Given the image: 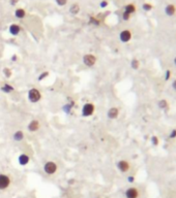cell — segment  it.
I'll list each match as a JSON object with an SVG mask.
<instances>
[{
  "instance_id": "cell-1",
  "label": "cell",
  "mask_w": 176,
  "mask_h": 198,
  "mask_svg": "<svg viewBox=\"0 0 176 198\" xmlns=\"http://www.w3.org/2000/svg\"><path fill=\"white\" fill-rule=\"evenodd\" d=\"M27 98L31 103H38L42 99V93L38 88H31L28 91Z\"/></svg>"
},
{
  "instance_id": "cell-2",
  "label": "cell",
  "mask_w": 176,
  "mask_h": 198,
  "mask_svg": "<svg viewBox=\"0 0 176 198\" xmlns=\"http://www.w3.org/2000/svg\"><path fill=\"white\" fill-rule=\"evenodd\" d=\"M94 111H95V105L93 104L92 102H87L82 107L81 113L83 117L88 118V117H91V116L94 113Z\"/></svg>"
},
{
  "instance_id": "cell-3",
  "label": "cell",
  "mask_w": 176,
  "mask_h": 198,
  "mask_svg": "<svg viewBox=\"0 0 176 198\" xmlns=\"http://www.w3.org/2000/svg\"><path fill=\"white\" fill-rule=\"evenodd\" d=\"M57 169H58V166L54 161H47L46 163L44 164V171L45 173L48 174V175L55 174Z\"/></svg>"
},
{
  "instance_id": "cell-4",
  "label": "cell",
  "mask_w": 176,
  "mask_h": 198,
  "mask_svg": "<svg viewBox=\"0 0 176 198\" xmlns=\"http://www.w3.org/2000/svg\"><path fill=\"white\" fill-rule=\"evenodd\" d=\"M133 38V32L131 29H123L119 33V40L122 44H128L132 40Z\"/></svg>"
},
{
  "instance_id": "cell-5",
  "label": "cell",
  "mask_w": 176,
  "mask_h": 198,
  "mask_svg": "<svg viewBox=\"0 0 176 198\" xmlns=\"http://www.w3.org/2000/svg\"><path fill=\"white\" fill-rule=\"evenodd\" d=\"M11 176L5 173H0V191L6 190L11 186Z\"/></svg>"
},
{
  "instance_id": "cell-6",
  "label": "cell",
  "mask_w": 176,
  "mask_h": 198,
  "mask_svg": "<svg viewBox=\"0 0 176 198\" xmlns=\"http://www.w3.org/2000/svg\"><path fill=\"white\" fill-rule=\"evenodd\" d=\"M97 61V56L93 54H85L83 56V63L87 67H92L93 65H95Z\"/></svg>"
},
{
  "instance_id": "cell-7",
  "label": "cell",
  "mask_w": 176,
  "mask_h": 198,
  "mask_svg": "<svg viewBox=\"0 0 176 198\" xmlns=\"http://www.w3.org/2000/svg\"><path fill=\"white\" fill-rule=\"evenodd\" d=\"M116 167L120 172L126 173V172H128V170L131 169V163H130V161H128V160H124V159L119 160V161L116 163Z\"/></svg>"
},
{
  "instance_id": "cell-8",
  "label": "cell",
  "mask_w": 176,
  "mask_h": 198,
  "mask_svg": "<svg viewBox=\"0 0 176 198\" xmlns=\"http://www.w3.org/2000/svg\"><path fill=\"white\" fill-rule=\"evenodd\" d=\"M126 198H139L140 197V191L136 187H130L124 192Z\"/></svg>"
},
{
  "instance_id": "cell-9",
  "label": "cell",
  "mask_w": 176,
  "mask_h": 198,
  "mask_svg": "<svg viewBox=\"0 0 176 198\" xmlns=\"http://www.w3.org/2000/svg\"><path fill=\"white\" fill-rule=\"evenodd\" d=\"M9 34L13 35V36H18V35H19L21 32H22V27H21L19 24L13 23V24L9 25Z\"/></svg>"
},
{
  "instance_id": "cell-10",
  "label": "cell",
  "mask_w": 176,
  "mask_h": 198,
  "mask_svg": "<svg viewBox=\"0 0 176 198\" xmlns=\"http://www.w3.org/2000/svg\"><path fill=\"white\" fill-rule=\"evenodd\" d=\"M164 13L167 17H174L176 15V5L173 3H168L164 8Z\"/></svg>"
},
{
  "instance_id": "cell-11",
  "label": "cell",
  "mask_w": 176,
  "mask_h": 198,
  "mask_svg": "<svg viewBox=\"0 0 176 198\" xmlns=\"http://www.w3.org/2000/svg\"><path fill=\"white\" fill-rule=\"evenodd\" d=\"M40 128V123L38 120H31L30 122H29L28 126H27V130L31 133L38 131Z\"/></svg>"
},
{
  "instance_id": "cell-12",
  "label": "cell",
  "mask_w": 176,
  "mask_h": 198,
  "mask_svg": "<svg viewBox=\"0 0 176 198\" xmlns=\"http://www.w3.org/2000/svg\"><path fill=\"white\" fill-rule=\"evenodd\" d=\"M29 162H30V157H29L28 154L23 153V154L19 155V157H18V163L20 164L21 166H26L27 164H29Z\"/></svg>"
},
{
  "instance_id": "cell-13",
  "label": "cell",
  "mask_w": 176,
  "mask_h": 198,
  "mask_svg": "<svg viewBox=\"0 0 176 198\" xmlns=\"http://www.w3.org/2000/svg\"><path fill=\"white\" fill-rule=\"evenodd\" d=\"M119 109H117V107L113 106L111 107V109H108V111H107V116H108V118L110 119V120H115V119H117L119 116Z\"/></svg>"
},
{
  "instance_id": "cell-14",
  "label": "cell",
  "mask_w": 176,
  "mask_h": 198,
  "mask_svg": "<svg viewBox=\"0 0 176 198\" xmlns=\"http://www.w3.org/2000/svg\"><path fill=\"white\" fill-rule=\"evenodd\" d=\"M123 11H126V13H128L133 16L137 11L136 4H135V3H128V4H126L123 6Z\"/></svg>"
},
{
  "instance_id": "cell-15",
  "label": "cell",
  "mask_w": 176,
  "mask_h": 198,
  "mask_svg": "<svg viewBox=\"0 0 176 198\" xmlns=\"http://www.w3.org/2000/svg\"><path fill=\"white\" fill-rule=\"evenodd\" d=\"M26 16H27V11H25L23 7H18V8H16V11H15V17L17 18V19L22 20V19H24Z\"/></svg>"
},
{
  "instance_id": "cell-16",
  "label": "cell",
  "mask_w": 176,
  "mask_h": 198,
  "mask_svg": "<svg viewBox=\"0 0 176 198\" xmlns=\"http://www.w3.org/2000/svg\"><path fill=\"white\" fill-rule=\"evenodd\" d=\"M70 13L73 16H76L78 15V13H80V11H81V7H80V4L79 3H73V4L70 6Z\"/></svg>"
},
{
  "instance_id": "cell-17",
  "label": "cell",
  "mask_w": 176,
  "mask_h": 198,
  "mask_svg": "<svg viewBox=\"0 0 176 198\" xmlns=\"http://www.w3.org/2000/svg\"><path fill=\"white\" fill-rule=\"evenodd\" d=\"M0 90H1L3 93L11 94L15 91V87L11 86V85H9V84H3V85L1 86V88H0Z\"/></svg>"
},
{
  "instance_id": "cell-18",
  "label": "cell",
  "mask_w": 176,
  "mask_h": 198,
  "mask_svg": "<svg viewBox=\"0 0 176 198\" xmlns=\"http://www.w3.org/2000/svg\"><path fill=\"white\" fill-rule=\"evenodd\" d=\"M13 138L15 142H22L24 140V132L22 130H17L13 134Z\"/></svg>"
},
{
  "instance_id": "cell-19",
  "label": "cell",
  "mask_w": 176,
  "mask_h": 198,
  "mask_svg": "<svg viewBox=\"0 0 176 198\" xmlns=\"http://www.w3.org/2000/svg\"><path fill=\"white\" fill-rule=\"evenodd\" d=\"M158 106L160 109L165 111V109H167L169 107V102L167 101V99H160L158 102Z\"/></svg>"
},
{
  "instance_id": "cell-20",
  "label": "cell",
  "mask_w": 176,
  "mask_h": 198,
  "mask_svg": "<svg viewBox=\"0 0 176 198\" xmlns=\"http://www.w3.org/2000/svg\"><path fill=\"white\" fill-rule=\"evenodd\" d=\"M74 105H75V102L72 100L70 102L66 103V104L64 105L63 107H62V109H63V111L65 113H70V111H72V109L74 107Z\"/></svg>"
},
{
  "instance_id": "cell-21",
  "label": "cell",
  "mask_w": 176,
  "mask_h": 198,
  "mask_svg": "<svg viewBox=\"0 0 176 198\" xmlns=\"http://www.w3.org/2000/svg\"><path fill=\"white\" fill-rule=\"evenodd\" d=\"M140 61H139L137 58L132 59V61H131V67L133 68L134 70H138L140 68Z\"/></svg>"
},
{
  "instance_id": "cell-22",
  "label": "cell",
  "mask_w": 176,
  "mask_h": 198,
  "mask_svg": "<svg viewBox=\"0 0 176 198\" xmlns=\"http://www.w3.org/2000/svg\"><path fill=\"white\" fill-rule=\"evenodd\" d=\"M142 9H143L144 11H151L152 9H153V4L150 2H144L143 4H142Z\"/></svg>"
},
{
  "instance_id": "cell-23",
  "label": "cell",
  "mask_w": 176,
  "mask_h": 198,
  "mask_svg": "<svg viewBox=\"0 0 176 198\" xmlns=\"http://www.w3.org/2000/svg\"><path fill=\"white\" fill-rule=\"evenodd\" d=\"M89 24L94 25V26H99L101 25V20L97 19V17H90L89 18Z\"/></svg>"
},
{
  "instance_id": "cell-24",
  "label": "cell",
  "mask_w": 176,
  "mask_h": 198,
  "mask_svg": "<svg viewBox=\"0 0 176 198\" xmlns=\"http://www.w3.org/2000/svg\"><path fill=\"white\" fill-rule=\"evenodd\" d=\"M2 72H3V75H4L6 78H9L11 75H13V70H11V68H9V67H4V68H3Z\"/></svg>"
},
{
  "instance_id": "cell-25",
  "label": "cell",
  "mask_w": 176,
  "mask_h": 198,
  "mask_svg": "<svg viewBox=\"0 0 176 198\" xmlns=\"http://www.w3.org/2000/svg\"><path fill=\"white\" fill-rule=\"evenodd\" d=\"M172 78V71L170 69H167L164 72V81L165 82H169Z\"/></svg>"
},
{
  "instance_id": "cell-26",
  "label": "cell",
  "mask_w": 176,
  "mask_h": 198,
  "mask_svg": "<svg viewBox=\"0 0 176 198\" xmlns=\"http://www.w3.org/2000/svg\"><path fill=\"white\" fill-rule=\"evenodd\" d=\"M150 142H151V144L153 147H158L160 144V138L156 135H152L151 138H150Z\"/></svg>"
},
{
  "instance_id": "cell-27",
  "label": "cell",
  "mask_w": 176,
  "mask_h": 198,
  "mask_svg": "<svg viewBox=\"0 0 176 198\" xmlns=\"http://www.w3.org/2000/svg\"><path fill=\"white\" fill-rule=\"evenodd\" d=\"M49 74H50V72L49 71H44V72H42V73L40 74V75L38 76V82H42V81H44L45 78H47L49 76Z\"/></svg>"
},
{
  "instance_id": "cell-28",
  "label": "cell",
  "mask_w": 176,
  "mask_h": 198,
  "mask_svg": "<svg viewBox=\"0 0 176 198\" xmlns=\"http://www.w3.org/2000/svg\"><path fill=\"white\" fill-rule=\"evenodd\" d=\"M131 18H132V15L126 13V11H122V13H121V19H122L123 21L128 22V21H130V20H131Z\"/></svg>"
},
{
  "instance_id": "cell-29",
  "label": "cell",
  "mask_w": 176,
  "mask_h": 198,
  "mask_svg": "<svg viewBox=\"0 0 176 198\" xmlns=\"http://www.w3.org/2000/svg\"><path fill=\"white\" fill-rule=\"evenodd\" d=\"M67 1L68 0H55L56 4H57L58 6H65V5L67 4Z\"/></svg>"
},
{
  "instance_id": "cell-30",
  "label": "cell",
  "mask_w": 176,
  "mask_h": 198,
  "mask_svg": "<svg viewBox=\"0 0 176 198\" xmlns=\"http://www.w3.org/2000/svg\"><path fill=\"white\" fill-rule=\"evenodd\" d=\"M169 138H170V140H175V138H176V128L172 129V130L170 131Z\"/></svg>"
},
{
  "instance_id": "cell-31",
  "label": "cell",
  "mask_w": 176,
  "mask_h": 198,
  "mask_svg": "<svg viewBox=\"0 0 176 198\" xmlns=\"http://www.w3.org/2000/svg\"><path fill=\"white\" fill-rule=\"evenodd\" d=\"M108 5H109L108 0H101V2H99V6H101V8H106Z\"/></svg>"
},
{
  "instance_id": "cell-32",
  "label": "cell",
  "mask_w": 176,
  "mask_h": 198,
  "mask_svg": "<svg viewBox=\"0 0 176 198\" xmlns=\"http://www.w3.org/2000/svg\"><path fill=\"white\" fill-rule=\"evenodd\" d=\"M126 180H128V183H130V184L135 183V176H134V175H128V179H126Z\"/></svg>"
},
{
  "instance_id": "cell-33",
  "label": "cell",
  "mask_w": 176,
  "mask_h": 198,
  "mask_svg": "<svg viewBox=\"0 0 176 198\" xmlns=\"http://www.w3.org/2000/svg\"><path fill=\"white\" fill-rule=\"evenodd\" d=\"M19 1H20V0H9V4H11V6H16V5L19 3Z\"/></svg>"
},
{
  "instance_id": "cell-34",
  "label": "cell",
  "mask_w": 176,
  "mask_h": 198,
  "mask_svg": "<svg viewBox=\"0 0 176 198\" xmlns=\"http://www.w3.org/2000/svg\"><path fill=\"white\" fill-rule=\"evenodd\" d=\"M171 88L174 90V91L176 92V78H175V80H173V82H172V84H171Z\"/></svg>"
},
{
  "instance_id": "cell-35",
  "label": "cell",
  "mask_w": 176,
  "mask_h": 198,
  "mask_svg": "<svg viewBox=\"0 0 176 198\" xmlns=\"http://www.w3.org/2000/svg\"><path fill=\"white\" fill-rule=\"evenodd\" d=\"M75 183H76V180H75V179H70V180H68V181H67V184H68V185H70V186L74 185V184H75Z\"/></svg>"
},
{
  "instance_id": "cell-36",
  "label": "cell",
  "mask_w": 176,
  "mask_h": 198,
  "mask_svg": "<svg viewBox=\"0 0 176 198\" xmlns=\"http://www.w3.org/2000/svg\"><path fill=\"white\" fill-rule=\"evenodd\" d=\"M11 61H13V62L17 61V60H18V56H17V55H16V54H15V55H13V56H11Z\"/></svg>"
},
{
  "instance_id": "cell-37",
  "label": "cell",
  "mask_w": 176,
  "mask_h": 198,
  "mask_svg": "<svg viewBox=\"0 0 176 198\" xmlns=\"http://www.w3.org/2000/svg\"><path fill=\"white\" fill-rule=\"evenodd\" d=\"M173 64H174V66H176V56L173 58Z\"/></svg>"
},
{
  "instance_id": "cell-38",
  "label": "cell",
  "mask_w": 176,
  "mask_h": 198,
  "mask_svg": "<svg viewBox=\"0 0 176 198\" xmlns=\"http://www.w3.org/2000/svg\"><path fill=\"white\" fill-rule=\"evenodd\" d=\"M0 55H1V53H0Z\"/></svg>"
}]
</instances>
